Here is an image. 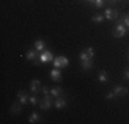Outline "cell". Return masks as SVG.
Listing matches in <instances>:
<instances>
[{"mask_svg":"<svg viewBox=\"0 0 129 124\" xmlns=\"http://www.w3.org/2000/svg\"><path fill=\"white\" fill-rule=\"evenodd\" d=\"M54 59V54H52L51 50H44L39 54V61L35 64V66H40L41 64H45V62H50Z\"/></svg>","mask_w":129,"mask_h":124,"instance_id":"6da1fadb","label":"cell"},{"mask_svg":"<svg viewBox=\"0 0 129 124\" xmlns=\"http://www.w3.org/2000/svg\"><path fill=\"white\" fill-rule=\"evenodd\" d=\"M126 33H128V29L124 24H117L113 28V36H114L115 39H121V37H124Z\"/></svg>","mask_w":129,"mask_h":124,"instance_id":"7a4b0ae2","label":"cell"},{"mask_svg":"<svg viewBox=\"0 0 129 124\" xmlns=\"http://www.w3.org/2000/svg\"><path fill=\"white\" fill-rule=\"evenodd\" d=\"M69 65V59H67L64 55H59V57L54 58V66L56 69H62V68H66Z\"/></svg>","mask_w":129,"mask_h":124,"instance_id":"3957f363","label":"cell"},{"mask_svg":"<svg viewBox=\"0 0 129 124\" xmlns=\"http://www.w3.org/2000/svg\"><path fill=\"white\" fill-rule=\"evenodd\" d=\"M52 95L51 94H48V95H44L43 97V99L40 101V108H41V110H48L51 108V105H52Z\"/></svg>","mask_w":129,"mask_h":124,"instance_id":"277c9868","label":"cell"},{"mask_svg":"<svg viewBox=\"0 0 129 124\" xmlns=\"http://www.w3.org/2000/svg\"><path fill=\"white\" fill-rule=\"evenodd\" d=\"M103 15H104V18H107V19H110V21H115V19H118L119 12H118V10H115V8H106Z\"/></svg>","mask_w":129,"mask_h":124,"instance_id":"5b68a950","label":"cell"},{"mask_svg":"<svg viewBox=\"0 0 129 124\" xmlns=\"http://www.w3.org/2000/svg\"><path fill=\"white\" fill-rule=\"evenodd\" d=\"M39 54L40 52L37 51V50H27L26 51V59L27 61H32L33 64H36V62L39 61Z\"/></svg>","mask_w":129,"mask_h":124,"instance_id":"8992f818","label":"cell"},{"mask_svg":"<svg viewBox=\"0 0 129 124\" xmlns=\"http://www.w3.org/2000/svg\"><path fill=\"white\" fill-rule=\"evenodd\" d=\"M30 91L33 92V94H39V92H41V81L37 79L32 80L30 81Z\"/></svg>","mask_w":129,"mask_h":124,"instance_id":"52a82bcc","label":"cell"},{"mask_svg":"<svg viewBox=\"0 0 129 124\" xmlns=\"http://www.w3.org/2000/svg\"><path fill=\"white\" fill-rule=\"evenodd\" d=\"M66 105H67V101L63 98V95H62V97L55 98V101H54V106L56 108V109H63V108H66Z\"/></svg>","mask_w":129,"mask_h":124,"instance_id":"ba28073f","label":"cell"},{"mask_svg":"<svg viewBox=\"0 0 129 124\" xmlns=\"http://www.w3.org/2000/svg\"><path fill=\"white\" fill-rule=\"evenodd\" d=\"M50 76H51L52 81H60V80H62V73H60V69H56V68H54V69L50 72Z\"/></svg>","mask_w":129,"mask_h":124,"instance_id":"9c48e42d","label":"cell"},{"mask_svg":"<svg viewBox=\"0 0 129 124\" xmlns=\"http://www.w3.org/2000/svg\"><path fill=\"white\" fill-rule=\"evenodd\" d=\"M113 91H114V94L117 97H125V95L128 94V88L124 86H115Z\"/></svg>","mask_w":129,"mask_h":124,"instance_id":"30bf717a","label":"cell"},{"mask_svg":"<svg viewBox=\"0 0 129 124\" xmlns=\"http://www.w3.org/2000/svg\"><path fill=\"white\" fill-rule=\"evenodd\" d=\"M10 112H11L13 114H18V113H21V112H22V104H21L19 101L14 102V104L11 105V108H10Z\"/></svg>","mask_w":129,"mask_h":124,"instance_id":"8fae6325","label":"cell"},{"mask_svg":"<svg viewBox=\"0 0 129 124\" xmlns=\"http://www.w3.org/2000/svg\"><path fill=\"white\" fill-rule=\"evenodd\" d=\"M17 97H18V101H19L22 105H26L27 102H29V95H27L25 91H18Z\"/></svg>","mask_w":129,"mask_h":124,"instance_id":"7c38bea8","label":"cell"},{"mask_svg":"<svg viewBox=\"0 0 129 124\" xmlns=\"http://www.w3.org/2000/svg\"><path fill=\"white\" fill-rule=\"evenodd\" d=\"M93 68V59H87V61H81V69L82 70H91Z\"/></svg>","mask_w":129,"mask_h":124,"instance_id":"4fadbf2b","label":"cell"},{"mask_svg":"<svg viewBox=\"0 0 129 124\" xmlns=\"http://www.w3.org/2000/svg\"><path fill=\"white\" fill-rule=\"evenodd\" d=\"M50 94H51L54 98L62 97V95H63V90L60 88V87H52V88L50 90Z\"/></svg>","mask_w":129,"mask_h":124,"instance_id":"5bb4252c","label":"cell"},{"mask_svg":"<svg viewBox=\"0 0 129 124\" xmlns=\"http://www.w3.org/2000/svg\"><path fill=\"white\" fill-rule=\"evenodd\" d=\"M35 50H37L39 52L44 51V50H45V42H44V40H41V39L36 40V42H35Z\"/></svg>","mask_w":129,"mask_h":124,"instance_id":"9a60e30c","label":"cell"},{"mask_svg":"<svg viewBox=\"0 0 129 124\" xmlns=\"http://www.w3.org/2000/svg\"><path fill=\"white\" fill-rule=\"evenodd\" d=\"M41 116L37 113V112H33L32 114L29 116V123H32V124H35V123H39V121H41Z\"/></svg>","mask_w":129,"mask_h":124,"instance_id":"2e32d148","label":"cell"},{"mask_svg":"<svg viewBox=\"0 0 129 124\" xmlns=\"http://www.w3.org/2000/svg\"><path fill=\"white\" fill-rule=\"evenodd\" d=\"M98 80H99L100 83H107L109 81V74H107L106 70H100L99 76H98Z\"/></svg>","mask_w":129,"mask_h":124,"instance_id":"e0dca14e","label":"cell"},{"mask_svg":"<svg viewBox=\"0 0 129 124\" xmlns=\"http://www.w3.org/2000/svg\"><path fill=\"white\" fill-rule=\"evenodd\" d=\"M92 21H93L95 24H102L104 21V15L103 14H95L93 17H92Z\"/></svg>","mask_w":129,"mask_h":124,"instance_id":"ac0fdd59","label":"cell"},{"mask_svg":"<svg viewBox=\"0 0 129 124\" xmlns=\"http://www.w3.org/2000/svg\"><path fill=\"white\" fill-rule=\"evenodd\" d=\"M80 59H81V61H87V59H93V58H91L89 55H88V52L85 51V50H82V51L80 52Z\"/></svg>","mask_w":129,"mask_h":124,"instance_id":"d6986e66","label":"cell"},{"mask_svg":"<svg viewBox=\"0 0 129 124\" xmlns=\"http://www.w3.org/2000/svg\"><path fill=\"white\" fill-rule=\"evenodd\" d=\"M29 102H30V105H37V104H39V97H37V94L30 95V97H29Z\"/></svg>","mask_w":129,"mask_h":124,"instance_id":"ffe728a7","label":"cell"},{"mask_svg":"<svg viewBox=\"0 0 129 124\" xmlns=\"http://www.w3.org/2000/svg\"><path fill=\"white\" fill-rule=\"evenodd\" d=\"M93 6H95L96 8L103 7V6H104V0H95V2H93Z\"/></svg>","mask_w":129,"mask_h":124,"instance_id":"44dd1931","label":"cell"},{"mask_svg":"<svg viewBox=\"0 0 129 124\" xmlns=\"http://www.w3.org/2000/svg\"><path fill=\"white\" fill-rule=\"evenodd\" d=\"M125 25V26H126V29L129 30V14H125L124 15V22H122Z\"/></svg>","mask_w":129,"mask_h":124,"instance_id":"7402d4cb","label":"cell"},{"mask_svg":"<svg viewBox=\"0 0 129 124\" xmlns=\"http://www.w3.org/2000/svg\"><path fill=\"white\" fill-rule=\"evenodd\" d=\"M85 51L88 52V55H89L91 58L95 57V51H93V48H92V47H87V48H85Z\"/></svg>","mask_w":129,"mask_h":124,"instance_id":"603a6c76","label":"cell"},{"mask_svg":"<svg viewBox=\"0 0 129 124\" xmlns=\"http://www.w3.org/2000/svg\"><path fill=\"white\" fill-rule=\"evenodd\" d=\"M117 98V95L114 94V91L113 92H107L106 94V99H110V101H111V99H115Z\"/></svg>","mask_w":129,"mask_h":124,"instance_id":"cb8c5ba5","label":"cell"},{"mask_svg":"<svg viewBox=\"0 0 129 124\" xmlns=\"http://www.w3.org/2000/svg\"><path fill=\"white\" fill-rule=\"evenodd\" d=\"M41 92H43V95H48V94H50V88H48L47 86L41 87Z\"/></svg>","mask_w":129,"mask_h":124,"instance_id":"d4e9b609","label":"cell"},{"mask_svg":"<svg viewBox=\"0 0 129 124\" xmlns=\"http://www.w3.org/2000/svg\"><path fill=\"white\" fill-rule=\"evenodd\" d=\"M124 76H125V80H129V69H126V70H125Z\"/></svg>","mask_w":129,"mask_h":124,"instance_id":"484cf974","label":"cell"},{"mask_svg":"<svg viewBox=\"0 0 129 124\" xmlns=\"http://www.w3.org/2000/svg\"><path fill=\"white\" fill-rule=\"evenodd\" d=\"M87 2H88V3H91V4H93V2H95V0H87Z\"/></svg>","mask_w":129,"mask_h":124,"instance_id":"4316f807","label":"cell"},{"mask_svg":"<svg viewBox=\"0 0 129 124\" xmlns=\"http://www.w3.org/2000/svg\"><path fill=\"white\" fill-rule=\"evenodd\" d=\"M109 2H110V3H115L117 0H109Z\"/></svg>","mask_w":129,"mask_h":124,"instance_id":"83f0119b","label":"cell"},{"mask_svg":"<svg viewBox=\"0 0 129 124\" xmlns=\"http://www.w3.org/2000/svg\"><path fill=\"white\" fill-rule=\"evenodd\" d=\"M122 2H124V3H128V2H129V0H122Z\"/></svg>","mask_w":129,"mask_h":124,"instance_id":"f1b7e54d","label":"cell"},{"mask_svg":"<svg viewBox=\"0 0 129 124\" xmlns=\"http://www.w3.org/2000/svg\"><path fill=\"white\" fill-rule=\"evenodd\" d=\"M128 59H129V52H128Z\"/></svg>","mask_w":129,"mask_h":124,"instance_id":"f546056e","label":"cell"}]
</instances>
